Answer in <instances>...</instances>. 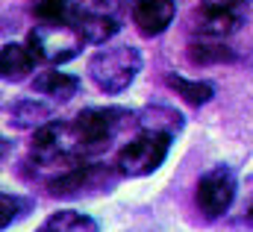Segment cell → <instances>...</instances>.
Here are the masks:
<instances>
[{"label": "cell", "instance_id": "cell-1", "mask_svg": "<svg viewBox=\"0 0 253 232\" xmlns=\"http://www.w3.org/2000/svg\"><path fill=\"white\" fill-rule=\"evenodd\" d=\"M132 112L121 106H100V109H83L80 115L65 120V132H68V147L74 159H88L97 156L103 150H109V144L124 132L126 123H132Z\"/></svg>", "mask_w": 253, "mask_h": 232}, {"label": "cell", "instance_id": "cell-2", "mask_svg": "<svg viewBox=\"0 0 253 232\" xmlns=\"http://www.w3.org/2000/svg\"><path fill=\"white\" fill-rule=\"evenodd\" d=\"M141 71V53L129 44L100 47L88 59V77L103 94H121Z\"/></svg>", "mask_w": 253, "mask_h": 232}, {"label": "cell", "instance_id": "cell-3", "mask_svg": "<svg viewBox=\"0 0 253 232\" xmlns=\"http://www.w3.org/2000/svg\"><path fill=\"white\" fill-rule=\"evenodd\" d=\"M83 44H88V41L68 21H39L27 39V47L36 53V59L47 62V65H65V62L77 59L83 53Z\"/></svg>", "mask_w": 253, "mask_h": 232}, {"label": "cell", "instance_id": "cell-4", "mask_svg": "<svg viewBox=\"0 0 253 232\" xmlns=\"http://www.w3.org/2000/svg\"><path fill=\"white\" fill-rule=\"evenodd\" d=\"M171 135L165 132H138L132 141H126L115 156V168L121 176H147L162 168V162L171 153Z\"/></svg>", "mask_w": 253, "mask_h": 232}, {"label": "cell", "instance_id": "cell-5", "mask_svg": "<svg viewBox=\"0 0 253 232\" xmlns=\"http://www.w3.org/2000/svg\"><path fill=\"white\" fill-rule=\"evenodd\" d=\"M126 3L124 0H83L77 3L74 27L83 33L88 44H106L124 24Z\"/></svg>", "mask_w": 253, "mask_h": 232}, {"label": "cell", "instance_id": "cell-6", "mask_svg": "<svg viewBox=\"0 0 253 232\" xmlns=\"http://www.w3.org/2000/svg\"><path fill=\"white\" fill-rule=\"evenodd\" d=\"M248 9V0H200L194 6L191 24L203 39H224L245 24Z\"/></svg>", "mask_w": 253, "mask_h": 232}, {"label": "cell", "instance_id": "cell-7", "mask_svg": "<svg viewBox=\"0 0 253 232\" xmlns=\"http://www.w3.org/2000/svg\"><path fill=\"white\" fill-rule=\"evenodd\" d=\"M118 168H106V165H91V162H80L77 168L65 171L53 182H47L53 197H83L91 191H109L112 182L118 179Z\"/></svg>", "mask_w": 253, "mask_h": 232}, {"label": "cell", "instance_id": "cell-8", "mask_svg": "<svg viewBox=\"0 0 253 232\" xmlns=\"http://www.w3.org/2000/svg\"><path fill=\"white\" fill-rule=\"evenodd\" d=\"M197 209L206 218H221L233 200H236V174L227 165H215L197 179V191H194Z\"/></svg>", "mask_w": 253, "mask_h": 232}, {"label": "cell", "instance_id": "cell-9", "mask_svg": "<svg viewBox=\"0 0 253 232\" xmlns=\"http://www.w3.org/2000/svg\"><path fill=\"white\" fill-rule=\"evenodd\" d=\"M129 15H132L135 30L144 39H153V36H162L174 24L177 0H132L129 3Z\"/></svg>", "mask_w": 253, "mask_h": 232}, {"label": "cell", "instance_id": "cell-10", "mask_svg": "<svg viewBox=\"0 0 253 232\" xmlns=\"http://www.w3.org/2000/svg\"><path fill=\"white\" fill-rule=\"evenodd\" d=\"M80 91V77L65 74V71H42L33 79V94H42L53 103H68L74 94Z\"/></svg>", "mask_w": 253, "mask_h": 232}, {"label": "cell", "instance_id": "cell-11", "mask_svg": "<svg viewBox=\"0 0 253 232\" xmlns=\"http://www.w3.org/2000/svg\"><path fill=\"white\" fill-rule=\"evenodd\" d=\"M36 68V53L18 41H6L0 50V74L6 82H21L33 74Z\"/></svg>", "mask_w": 253, "mask_h": 232}, {"label": "cell", "instance_id": "cell-12", "mask_svg": "<svg viewBox=\"0 0 253 232\" xmlns=\"http://www.w3.org/2000/svg\"><path fill=\"white\" fill-rule=\"evenodd\" d=\"M135 123H138L141 132H165V135H171V138L180 135L183 126H186L183 115H180L177 109H171V106H144V109L135 115Z\"/></svg>", "mask_w": 253, "mask_h": 232}, {"label": "cell", "instance_id": "cell-13", "mask_svg": "<svg viewBox=\"0 0 253 232\" xmlns=\"http://www.w3.org/2000/svg\"><path fill=\"white\" fill-rule=\"evenodd\" d=\"M6 120L15 126V129H42L44 123H50V106H44L42 100L36 97H27V100H15L12 106H6Z\"/></svg>", "mask_w": 253, "mask_h": 232}, {"label": "cell", "instance_id": "cell-14", "mask_svg": "<svg viewBox=\"0 0 253 232\" xmlns=\"http://www.w3.org/2000/svg\"><path fill=\"white\" fill-rule=\"evenodd\" d=\"M36 232H97V224L83 212L62 209V212H53Z\"/></svg>", "mask_w": 253, "mask_h": 232}, {"label": "cell", "instance_id": "cell-15", "mask_svg": "<svg viewBox=\"0 0 253 232\" xmlns=\"http://www.w3.org/2000/svg\"><path fill=\"white\" fill-rule=\"evenodd\" d=\"M165 82H168V88H174V91H177L186 103H191V106H203V103H209L212 94H215V88H212L209 82L186 79V77H177V74H168Z\"/></svg>", "mask_w": 253, "mask_h": 232}, {"label": "cell", "instance_id": "cell-16", "mask_svg": "<svg viewBox=\"0 0 253 232\" xmlns=\"http://www.w3.org/2000/svg\"><path fill=\"white\" fill-rule=\"evenodd\" d=\"M186 53H189L191 65H212V62H233L236 59L230 47L215 44V41H191Z\"/></svg>", "mask_w": 253, "mask_h": 232}, {"label": "cell", "instance_id": "cell-17", "mask_svg": "<svg viewBox=\"0 0 253 232\" xmlns=\"http://www.w3.org/2000/svg\"><path fill=\"white\" fill-rule=\"evenodd\" d=\"M33 15L39 21H68V24H74L77 3L74 0H39L33 6Z\"/></svg>", "mask_w": 253, "mask_h": 232}, {"label": "cell", "instance_id": "cell-18", "mask_svg": "<svg viewBox=\"0 0 253 232\" xmlns=\"http://www.w3.org/2000/svg\"><path fill=\"white\" fill-rule=\"evenodd\" d=\"M30 209H33V200L3 191V194H0V212H3V215H0V227H3V230H9L15 221L27 218V215H30Z\"/></svg>", "mask_w": 253, "mask_h": 232}, {"label": "cell", "instance_id": "cell-19", "mask_svg": "<svg viewBox=\"0 0 253 232\" xmlns=\"http://www.w3.org/2000/svg\"><path fill=\"white\" fill-rule=\"evenodd\" d=\"M245 218H248V224H253V191H251V200L245 203Z\"/></svg>", "mask_w": 253, "mask_h": 232}]
</instances>
